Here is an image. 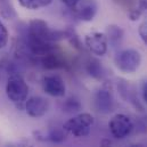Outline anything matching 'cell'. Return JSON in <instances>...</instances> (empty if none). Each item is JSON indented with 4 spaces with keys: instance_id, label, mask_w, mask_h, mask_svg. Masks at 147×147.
I'll return each mask as SVG.
<instances>
[{
    "instance_id": "11",
    "label": "cell",
    "mask_w": 147,
    "mask_h": 147,
    "mask_svg": "<svg viewBox=\"0 0 147 147\" xmlns=\"http://www.w3.org/2000/svg\"><path fill=\"white\" fill-rule=\"evenodd\" d=\"M36 62L46 70H58L64 69L66 66V62L63 58V56L58 53V49L39 57Z\"/></svg>"
},
{
    "instance_id": "16",
    "label": "cell",
    "mask_w": 147,
    "mask_h": 147,
    "mask_svg": "<svg viewBox=\"0 0 147 147\" xmlns=\"http://www.w3.org/2000/svg\"><path fill=\"white\" fill-rule=\"evenodd\" d=\"M147 10V0H138L136 6L131 8L128 13V17L130 21L136 22L140 18V16Z\"/></svg>"
},
{
    "instance_id": "3",
    "label": "cell",
    "mask_w": 147,
    "mask_h": 147,
    "mask_svg": "<svg viewBox=\"0 0 147 147\" xmlns=\"http://www.w3.org/2000/svg\"><path fill=\"white\" fill-rule=\"evenodd\" d=\"M6 95L15 104H25L29 95V86L18 73L11 74L6 83Z\"/></svg>"
},
{
    "instance_id": "24",
    "label": "cell",
    "mask_w": 147,
    "mask_h": 147,
    "mask_svg": "<svg viewBox=\"0 0 147 147\" xmlns=\"http://www.w3.org/2000/svg\"><path fill=\"white\" fill-rule=\"evenodd\" d=\"M142 95H143L144 102L147 104V80H145L143 82V86H142Z\"/></svg>"
},
{
    "instance_id": "19",
    "label": "cell",
    "mask_w": 147,
    "mask_h": 147,
    "mask_svg": "<svg viewBox=\"0 0 147 147\" xmlns=\"http://www.w3.org/2000/svg\"><path fill=\"white\" fill-rule=\"evenodd\" d=\"M0 13L5 18H11L15 15V11L8 0H0Z\"/></svg>"
},
{
    "instance_id": "8",
    "label": "cell",
    "mask_w": 147,
    "mask_h": 147,
    "mask_svg": "<svg viewBox=\"0 0 147 147\" xmlns=\"http://www.w3.org/2000/svg\"><path fill=\"white\" fill-rule=\"evenodd\" d=\"M49 110V102L41 96H32L25 102V111L29 116L39 119L46 115Z\"/></svg>"
},
{
    "instance_id": "25",
    "label": "cell",
    "mask_w": 147,
    "mask_h": 147,
    "mask_svg": "<svg viewBox=\"0 0 147 147\" xmlns=\"http://www.w3.org/2000/svg\"><path fill=\"white\" fill-rule=\"evenodd\" d=\"M6 147H25L24 144H17V143H13V144H8Z\"/></svg>"
},
{
    "instance_id": "20",
    "label": "cell",
    "mask_w": 147,
    "mask_h": 147,
    "mask_svg": "<svg viewBox=\"0 0 147 147\" xmlns=\"http://www.w3.org/2000/svg\"><path fill=\"white\" fill-rule=\"evenodd\" d=\"M8 39H9V34H8V30L6 28V25L0 21V49L5 48L8 43Z\"/></svg>"
},
{
    "instance_id": "6",
    "label": "cell",
    "mask_w": 147,
    "mask_h": 147,
    "mask_svg": "<svg viewBox=\"0 0 147 147\" xmlns=\"http://www.w3.org/2000/svg\"><path fill=\"white\" fill-rule=\"evenodd\" d=\"M84 45L87 49L96 55V56H104L107 53L109 41L105 33L102 32H90L84 37Z\"/></svg>"
},
{
    "instance_id": "10",
    "label": "cell",
    "mask_w": 147,
    "mask_h": 147,
    "mask_svg": "<svg viewBox=\"0 0 147 147\" xmlns=\"http://www.w3.org/2000/svg\"><path fill=\"white\" fill-rule=\"evenodd\" d=\"M95 105L98 112L109 114L114 110V98L112 91L107 88H100L95 95Z\"/></svg>"
},
{
    "instance_id": "7",
    "label": "cell",
    "mask_w": 147,
    "mask_h": 147,
    "mask_svg": "<svg viewBox=\"0 0 147 147\" xmlns=\"http://www.w3.org/2000/svg\"><path fill=\"white\" fill-rule=\"evenodd\" d=\"M42 89L51 97H64L66 92L65 82L63 78L57 74L46 75L42 79Z\"/></svg>"
},
{
    "instance_id": "21",
    "label": "cell",
    "mask_w": 147,
    "mask_h": 147,
    "mask_svg": "<svg viewBox=\"0 0 147 147\" xmlns=\"http://www.w3.org/2000/svg\"><path fill=\"white\" fill-rule=\"evenodd\" d=\"M138 33H139V37L143 40V42L147 46V20L144 21L139 28H138Z\"/></svg>"
},
{
    "instance_id": "23",
    "label": "cell",
    "mask_w": 147,
    "mask_h": 147,
    "mask_svg": "<svg viewBox=\"0 0 147 147\" xmlns=\"http://www.w3.org/2000/svg\"><path fill=\"white\" fill-rule=\"evenodd\" d=\"M81 0H61V2L62 3H64L67 8H70V9H73L74 7L80 2Z\"/></svg>"
},
{
    "instance_id": "9",
    "label": "cell",
    "mask_w": 147,
    "mask_h": 147,
    "mask_svg": "<svg viewBox=\"0 0 147 147\" xmlns=\"http://www.w3.org/2000/svg\"><path fill=\"white\" fill-rule=\"evenodd\" d=\"M74 15L82 22H90L97 13V5L94 0H81L73 9Z\"/></svg>"
},
{
    "instance_id": "26",
    "label": "cell",
    "mask_w": 147,
    "mask_h": 147,
    "mask_svg": "<svg viewBox=\"0 0 147 147\" xmlns=\"http://www.w3.org/2000/svg\"><path fill=\"white\" fill-rule=\"evenodd\" d=\"M128 147H145V146H143L142 144H132V145H129Z\"/></svg>"
},
{
    "instance_id": "15",
    "label": "cell",
    "mask_w": 147,
    "mask_h": 147,
    "mask_svg": "<svg viewBox=\"0 0 147 147\" xmlns=\"http://www.w3.org/2000/svg\"><path fill=\"white\" fill-rule=\"evenodd\" d=\"M18 3L29 10H38L48 7L53 3V0H18Z\"/></svg>"
},
{
    "instance_id": "14",
    "label": "cell",
    "mask_w": 147,
    "mask_h": 147,
    "mask_svg": "<svg viewBox=\"0 0 147 147\" xmlns=\"http://www.w3.org/2000/svg\"><path fill=\"white\" fill-rule=\"evenodd\" d=\"M86 70L90 76H92L95 79H102L104 76V69H103V66L98 59L90 58L87 62Z\"/></svg>"
},
{
    "instance_id": "13",
    "label": "cell",
    "mask_w": 147,
    "mask_h": 147,
    "mask_svg": "<svg viewBox=\"0 0 147 147\" xmlns=\"http://www.w3.org/2000/svg\"><path fill=\"white\" fill-rule=\"evenodd\" d=\"M106 38L112 47H117L121 42L124 36L123 30L117 25H110L106 30Z\"/></svg>"
},
{
    "instance_id": "18",
    "label": "cell",
    "mask_w": 147,
    "mask_h": 147,
    "mask_svg": "<svg viewBox=\"0 0 147 147\" xmlns=\"http://www.w3.org/2000/svg\"><path fill=\"white\" fill-rule=\"evenodd\" d=\"M65 138H66V135L64 129L54 128L48 132V135L43 138V140H50L53 143H62L65 140Z\"/></svg>"
},
{
    "instance_id": "22",
    "label": "cell",
    "mask_w": 147,
    "mask_h": 147,
    "mask_svg": "<svg viewBox=\"0 0 147 147\" xmlns=\"http://www.w3.org/2000/svg\"><path fill=\"white\" fill-rule=\"evenodd\" d=\"M137 128L140 132H147V115L145 117H139L137 121Z\"/></svg>"
},
{
    "instance_id": "4",
    "label": "cell",
    "mask_w": 147,
    "mask_h": 147,
    "mask_svg": "<svg viewBox=\"0 0 147 147\" xmlns=\"http://www.w3.org/2000/svg\"><path fill=\"white\" fill-rule=\"evenodd\" d=\"M114 63L122 73L134 74L142 64V55L136 49H123L115 55Z\"/></svg>"
},
{
    "instance_id": "2",
    "label": "cell",
    "mask_w": 147,
    "mask_h": 147,
    "mask_svg": "<svg viewBox=\"0 0 147 147\" xmlns=\"http://www.w3.org/2000/svg\"><path fill=\"white\" fill-rule=\"evenodd\" d=\"M95 123V119L90 113H80L67 120L63 124L65 132L72 135L76 138L86 137L90 134V130Z\"/></svg>"
},
{
    "instance_id": "1",
    "label": "cell",
    "mask_w": 147,
    "mask_h": 147,
    "mask_svg": "<svg viewBox=\"0 0 147 147\" xmlns=\"http://www.w3.org/2000/svg\"><path fill=\"white\" fill-rule=\"evenodd\" d=\"M26 36H29L34 40L41 41V42L55 43L59 40L65 39V31L54 30L43 20L36 18V20L30 21Z\"/></svg>"
},
{
    "instance_id": "12",
    "label": "cell",
    "mask_w": 147,
    "mask_h": 147,
    "mask_svg": "<svg viewBox=\"0 0 147 147\" xmlns=\"http://www.w3.org/2000/svg\"><path fill=\"white\" fill-rule=\"evenodd\" d=\"M119 90H120L122 97H123L127 102H129V103H130L131 105H134L136 109L138 107L140 111L143 110L142 105H140L139 102H138V98L136 97V95H135V92H134L135 90H134L129 84H127L124 81L121 82V83H120V87H119Z\"/></svg>"
},
{
    "instance_id": "5",
    "label": "cell",
    "mask_w": 147,
    "mask_h": 147,
    "mask_svg": "<svg viewBox=\"0 0 147 147\" xmlns=\"http://www.w3.org/2000/svg\"><path fill=\"white\" fill-rule=\"evenodd\" d=\"M109 129L114 138L124 139L135 129V123L125 114H115L109 122Z\"/></svg>"
},
{
    "instance_id": "17",
    "label": "cell",
    "mask_w": 147,
    "mask_h": 147,
    "mask_svg": "<svg viewBox=\"0 0 147 147\" xmlns=\"http://www.w3.org/2000/svg\"><path fill=\"white\" fill-rule=\"evenodd\" d=\"M82 109V104L75 97H69L62 103V110L66 113H76Z\"/></svg>"
}]
</instances>
